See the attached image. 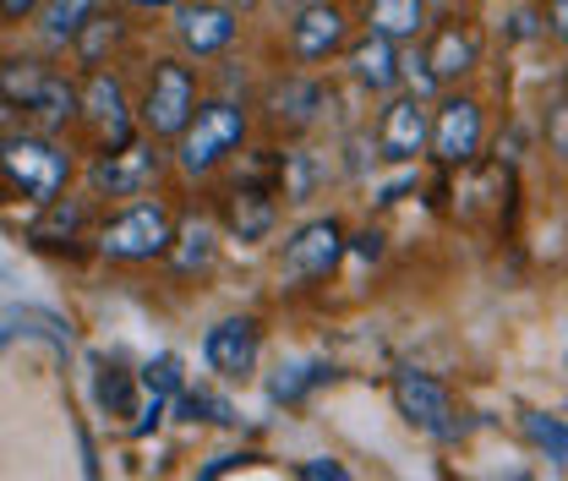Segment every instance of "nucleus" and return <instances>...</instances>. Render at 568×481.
<instances>
[{
    "mask_svg": "<svg viewBox=\"0 0 568 481\" xmlns=\"http://www.w3.org/2000/svg\"><path fill=\"white\" fill-rule=\"evenodd\" d=\"M0 170H6V181H11L28 203L44 208L67 192L71 153L55 148L50 138H39V132H11V138H0Z\"/></svg>",
    "mask_w": 568,
    "mask_h": 481,
    "instance_id": "f257e3e1",
    "label": "nucleus"
},
{
    "mask_svg": "<svg viewBox=\"0 0 568 481\" xmlns=\"http://www.w3.org/2000/svg\"><path fill=\"white\" fill-rule=\"evenodd\" d=\"M175 142H181V148H175V164H181L186 176H209V170H219V164L246 142V110L230 104V99H209V104L192 110L186 132Z\"/></svg>",
    "mask_w": 568,
    "mask_h": 481,
    "instance_id": "f03ea898",
    "label": "nucleus"
},
{
    "mask_svg": "<svg viewBox=\"0 0 568 481\" xmlns=\"http://www.w3.org/2000/svg\"><path fill=\"white\" fill-rule=\"evenodd\" d=\"M0 93H6L17 110H28L44 132L67 127L71 116H77V88H71L61 71L39 67V61H11V67H0Z\"/></svg>",
    "mask_w": 568,
    "mask_h": 481,
    "instance_id": "7ed1b4c3",
    "label": "nucleus"
},
{
    "mask_svg": "<svg viewBox=\"0 0 568 481\" xmlns=\"http://www.w3.org/2000/svg\"><path fill=\"white\" fill-rule=\"evenodd\" d=\"M170 247H175V219L164 203H132L99 230V252L115 263H153L170 258Z\"/></svg>",
    "mask_w": 568,
    "mask_h": 481,
    "instance_id": "20e7f679",
    "label": "nucleus"
},
{
    "mask_svg": "<svg viewBox=\"0 0 568 481\" xmlns=\"http://www.w3.org/2000/svg\"><path fill=\"white\" fill-rule=\"evenodd\" d=\"M192 110H197V77L192 67H181V61H159L153 77H148V93H142V132L159 142H175L186 132V121H192Z\"/></svg>",
    "mask_w": 568,
    "mask_h": 481,
    "instance_id": "39448f33",
    "label": "nucleus"
},
{
    "mask_svg": "<svg viewBox=\"0 0 568 481\" xmlns=\"http://www.w3.org/2000/svg\"><path fill=\"white\" fill-rule=\"evenodd\" d=\"M339 258H345V224L339 219H312V224H301L284 241L280 269H284V279L306 284V279H328L339 269Z\"/></svg>",
    "mask_w": 568,
    "mask_h": 481,
    "instance_id": "423d86ee",
    "label": "nucleus"
},
{
    "mask_svg": "<svg viewBox=\"0 0 568 481\" xmlns=\"http://www.w3.org/2000/svg\"><path fill=\"white\" fill-rule=\"evenodd\" d=\"M481 138H487V116L470 93H454L437 104V121H432V138L426 148L443 159V164H470L481 153Z\"/></svg>",
    "mask_w": 568,
    "mask_h": 481,
    "instance_id": "0eeeda50",
    "label": "nucleus"
},
{
    "mask_svg": "<svg viewBox=\"0 0 568 481\" xmlns=\"http://www.w3.org/2000/svg\"><path fill=\"white\" fill-rule=\"evenodd\" d=\"M351 39V17L339 11V0H301L290 17V56L295 61H328L334 50H345Z\"/></svg>",
    "mask_w": 568,
    "mask_h": 481,
    "instance_id": "6e6552de",
    "label": "nucleus"
},
{
    "mask_svg": "<svg viewBox=\"0 0 568 481\" xmlns=\"http://www.w3.org/2000/svg\"><path fill=\"white\" fill-rule=\"evenodd\" d=\"M175 11V39H181V50L186 56H197V61H209V56H224L230 44H235V11L230 6H213V0H181V6H170Z\"/></svg>",
    "mask_w": 568,
    "mask_h": 481,
    "instance_id": "1a4fd4ad",
    "label": "nucleus"
},
{
    "mask_svg": "<svg viewBox=\"0 0 568 481\" xmlns=\"http://www.w3.org/2000/svg\"><path fill=\"white\" fill-rule=\"evenodd\" d=\"M153 176H159V153L138 138L121 142V148H104L93 159V170H88L93 192H110V198H138V192L153 187Z\"/></svg>",
    "mask_w": 568,
    "mask_h": 481,
    "instance_id": "9d476101",
    "label": "nucleus"
},
{
    "mask_svg": "<svg viewBox=\"0 0 568 481\" xmlns=\"http://www.w3.org/2000/svg\"><path fill=\"white\" fill-rule=\"evenodd\" d=\"M394 405L399 415L410 421V427H422V432H437V438H454V405H448V389L437 383V378H426L416 367H405V372H394Z\"/></svg>",
    "mask_w": 568,
    "mask_h": 481,
    "instance_id": "9b49d317",
    "label": "nucleus"
},
{
    "mask_svg": "<svg viewBox=\"0 0 568 481\" xmlns=\"http://www.w3.org/2000/svg\"><path fill=\"white\" fill-rule=\"evenodd\" d=\"M77 116H88L110 148H121V142H132V110H126V88H121V77H110V71H88V88L77 93Z\"/></svg>",
    "mask_w": 568,
    "mask_h": 481,
    "instance_id": "f8f14e48",
    "label": "nucleus"
},
{
    "mask_svg": "<svg viewBox=\"0 0 568 481\" xmlns=\"http://www.w3.org/2000/svg\"><path fill=\"white\" fill-rule=\"evenodd\" d=\"M426 138H432V116H426V99H416V93L394 99L383 110V121H377V148L388 159H399V164H410L416 153H426Z\"/></svg>",
    "mask_w": 568,
    "mask_h": 481,
    "instance_id": "ddd939ff",
    "label": "nucleus"
},
{
    "mask_svg": "<svg viewBox=\"0 0 568 481\" xmlns=\"http://www.w3.org/2000/svg\"><path fill=\"white\" fill-rule=\"evenodd\" d=\"M257 350H263V334H257L252 318H224V323H213L209 340H203L209 367L224 372V378H246L257 367Z\"/></svg>",
    "mask_w": 568,
    "mask_h": 481,
    "instance_id": "4468645a",
    "label": "nucleus"
},
{
    "mask_svg": "<svg viewBox=\"0 0 568 481\" xmlns=\"http://www.w3.org/2000/svg\"><path fill=\"white\" fill-rule=\"evenodd\" d=\"M476 61H481V39H476L465 22L437 28V39H432V50H426V67H432L437 82H454V77L476 71Z\"/></svg>",
    "mask_w": 568,
    "mask_h": 481,
    "instance_id": "2eb2a0df",
    "label": "nucleus"
},
{
    "mask_svg": "<svg viewBox=\"0 0 568 481\" xmlns=\"http://www.w3.org/2000/svg\"><path fill=\"white\" fill-rule=\"evenodd\" d=\"M351 71L361 88H372V93H388L394 82H399V44L394 39H383V33H366L361 44H351Z\"/></svg>",
    "mask_w": 568,
    "mask_h": 481,
    "instance_id": "dca6fc26",
    "label": "nucleus"
},
{
    "mask_svg": "<svg viewBox=\"0 0 568 481\" xmlns=\"http://www.w3.org/2000/svg\"><path fill=\"white\" fill-rule=\"evenodd\" d=\"M274 219H280V203L263 187L230 192V230H235V241H263L274 230Z\"/></svg>",
    "mask_w": 568,
    "mask_h": 481,
    "instance_id": "f3484780",
    "label": "nucleus"
},
{
    "mask_svg": "<svg viewBox=\"0 0 568 481\" xmlns=\"http://www.w3.org/2000/svg\"><path fill=\"white\" fill-rule=\"evenodd\" d=\"M366 28L383 39H416L426 28V0H366Z\"/></svg>",
    "mask_w": 568,
    "mask_h": 481,
    "instance_id": "a211bd4d",
    "label": "nucleus"
},
{
    "mask_svg": "<svg viewBox=\"0 0 568 481\" xmlns=\"http://www.w3.org/2000/svg\"><path fill=\"white\" fill-rule=\"evenodd\" d=\"M121 39H126V22H121L115 11H110V17H104V11H93V17L82 22V33H77L71 44H77V61L93 71L99 61H104V50H115Z\"/></svg>",
    "mask_w": 568,
    "mask_h": 481,
    "instance_id": "6ab92c4d",
    "label": "nucleus"
},
{
    "mask_svg": "<svg viewBox=\"0 0 568 481\" xmlns=\"http://www.w3.org/2000/svg\"><path fill=\"white\" fill-rule=\"evenodd\" d=\"M93 11H99V0H44V11H39V33H44L50 44H71Z\"/></svg>",
    "mask_w": 568,
    "mask_h": 481,
    "instance_id": "aec40b11",
    "label": "nucleus"
},
{
    "mask_svg": "<svg viewBox=\"0 0 568 481\" xmlns=\"http://www.w3.org/2000/svg\"><path fill=\"white\" fill-rule=\"evenodd\" d=\"M323 104H328V99H323L317 82H284L280 93H274V116L290 121V127H312Z\"/></svg>",
    "mask_w": 568,
    "mask_h": 481,
    "instance_id": "412c9836",
    "label": "nucleus"
},
{
    "mask_svg": "<svg viewBox=\"0 0 568 481\" xmlns=\"http://www.w3.org/2000/svg\"><path fill=\"white\" fill-rule=\"evenodd\" d=\"M323 378H328L323 361H290V367H280V372L268 378V394L290 405V400H301V394H306L312 383H323Z\"/></svg>",
    "mask_w": 568,
    "mask_h": 481,
    "instance_id": "4be33fe9",
    "label": "nucleus"
},
{
    "mask_svg": "<svg viewBox=\"0 0 568 481\" xmlns=\"http://www.w3.org/2000/svg\"><path fill=\"white\" fill-rule=\"evenodd\" d=\"M181 247H170L175 252V269L181 274H203L213 263V230L209 224H186V236H175Z\"/></svg>",
    "mask_w": 568,
    "mask_h": 481,
    "instance_id": "5701e85b",
    "label": "nucleus"
},
{
    "mask_svg": "<svg viewBox=\"0 0 568 481\" xmlns=\"http://www.w3.org/2000/svg\"><path fill=\"white\" fill-rule=\"evenodd\" d=\"M525 432H530L536 449H547V460H558L568 471V427L564 421H552V415H525Z\"/></svg>",
    "mask_w": 568,
    "mask_h": 481,
    "instance_id": "b1692460",
    "label": "nucleus"
},
{
    "mask_svg": "<svg viewBox=\"0 0 568 481\" xmlns=\"http://www.w3.org/2000/svg\"><path fill=\"white\" fill-rule=\"evenodd\" d=\"M181 415L186 421H213V427H235V405L230 400H219V394H181Z\"/></svg>",
    "mask_w": 568,
    "mask_h": 481,
    "instance_id": "393cba45",
    "label": "nucleus"
},
{
    "mask_svg": "<svg viewBox=\"0 0 568 481\" xmlns=\"http://www.w3.org/2000/svg\"><path fill=\"white\" fill-rule=\"evenodd\" d=\"M312 187H317L312 153H284V198H290V203H306Z\"/></svg>",
    "mask_w": 568,
    "mask_h": 481,
    "instance_id": "a878e982",
    "label": "nucleus"
},
{
    "mask_svg": "<svg viewBox=\"0 0 568 481\" xmlns=\"http://www.w3.org/2000/svg\"><path fill=\"white\" fill-rule=\"evenodd\" d=\"M142 389L159 394V400L181 394V361H175V355H153V361L142 367Z\"/></svg>",
    "mask_w": 568,
    "mask_h": 481,
    "instance_id": "bb28decb",
    "label": "nucleus"
},
{
    "mask_svg": "<svg viewBox=\"0 0 568 481\" xmlns=\"http://www.w3.org/2000/svg\"><path fill=\"white\" fill-rule=\"evenodd\" d=\"M50 208V219H44V224H39V230H33V236H39V241H55V236H77V224H82V203H61V198H55V203H44Z\"/></svg>",
    "mask_w": 568,
    "mask_h": 481,
    "instance_id": "cd10ccee",
    "label": "nucleus"
},
{
    "mask_svg": "<svg viewBox=\"0 0 568 481\" xmlns=\"http://www.w3.org/2000/svg\"><path fill=\"white\" fill-rule=\"evenodd\" d=\"M99 405L110 415H132V378H126V372L99 378Z\"/></svg>",
    "mask_w": 568,
    "mask_h": 481,
    "instance_id": "c85d7f7f",
    "label": "nucleus"
},
{
    "mask_svg": "<svg viewBox=\"0 0 568 481\" xmlns=\"http://www.w3.org/2000/svg\"><path fill=\"white\" fill-rule=\"evenodd\" d=\"M399 77L410 82L416 99H432V93H437V77H432V67H426V56H399Z\"/></svg>",
    "mask_w": 568,
    "mask_h": 481,
    "instance_id": "c756f323",
    "label": "nucleus"
},
{
    "mask_svg": "<svg viewBox=\"0 0 568 481\" xmlns=\"http://www.w3.org/2000/svg\"><path fill=\"white\" fill-rule=\"evenodd\" d=\"M547 148L568 159V99H558L552 110H547Z\"/></svg>",
    "mask_w": 568,
    "mask_h": 481,
    "instance_id": "7c9ffc66",
    "label": "nucleus"
},
{
    "mask_svg": "<svg viewBox=\"0 0 568 481\" xmlns=\"http://www.w3.org/2000/svg\"><path fill=\"white\" fill-rule=\"evenodd\" d=\"M301 477H312V481H345V465H334V460H312V465H301Z\"/></svg>",
    "mask_w": 568,
    "mask_h": 481,
    "instance_id": "2f4dec72",
    "label": "nucleus"
},
{
    "mask_svg": "<svg viewBox=\"0 0 568 481\" xmlns=\"http://www.w3.org/2000/svg\"><path fill=\"white\" fill-rule=\"evenodd\" d=\"M39 6H44V0H0V17H6V22H22V17H33Z\"/></svg>",
    "mask_w": 568,
    "mask_h": 481,
    "instance_id": "473e14b6",
    "label": "nucleus"
},
{
    "mask_svg": "<svg viewBox=\"0 0 568 481\" xmlns=\"http://www.w3.org/2000/svg\"><path fill=\"white\" fill-rule=\"evenodd\" d=\"M11 132H17V104L0 93V138H11Z\"/></svg>",
    "mask_w": 568,
    "mask_h": 481,
    "instance_id": "72a5a7b5",
    "label": "nucleus"
},
{
    "mask_svg": "<svg viewBox=\"0 0 568 481\" xmlns=\"http://www.w3.org/2000/svg\"><path fill=\"white\" fill-rule=\"evenodd\" d=\"M552 33L568 44V0H552Z\"/></svg>",
    "mask_w": 568,
    "mask_h": 481,
    "instance_id": "f704fd0d",
    "label": "nucleus"
},
{
    "mask_svg": "<svg viewBox=\"0 0 568 481\" xmlns=\"http://www.w3.org/2000/svg\"><path fill=\"white\" fill-rule=\"evenodd\" d=\"M355 252H366V258H377V252H383V236H377V230H366V236H355Z\"/></svg>",
    "mask_w": 568,
    "mask_h": 481,
    "instance_id": "c9c22d12",
    "label": "nucleus"
},
{
    "mask_svg": "<svg viewBox=\"0 0 568 481\" xmlns=\"http://www.w3.org/2000/svg\"><path fill=\"white\" fill-rule=\"evenodd\" d=\"M121 6H138V11H170V6H181V0H121Z\"/></svg>",
    "mask_w": 568,
    "mask_h": 481,
    "instance_id": "e433bc0d",
    "label": "nucleus"
},
{
    "mask_svg": "<svg viewBox=\"0 0 568 481\" xmlns=\"http://www.w3.org/2000/svg\"><path fill=\"white\" fill-rule=\"evenodd\" d=\"M213 6H230V11H235V17H241V11H252V6H257V0H213Z\"/></svg>",
    "mask_w": 568,
    "mask_h": 481,
    "instance_id": "4c0bfd02",
    "label": "nucleus"
},
{
    "mask_svg": "<svg viewBox=\"0 0 568 481\" xmlns=\"http://www.w3.org/2000/svg\"><path fill=\"white\" fill-rule=\"evenodd\" d=\"M280 6H284V0H280Z\"/></svg>",
    "mask_w": 568,
    "mask_h": 481,
    "instance_id": "58836bf2",
    "label": "nucleus"
}]
</instances>
